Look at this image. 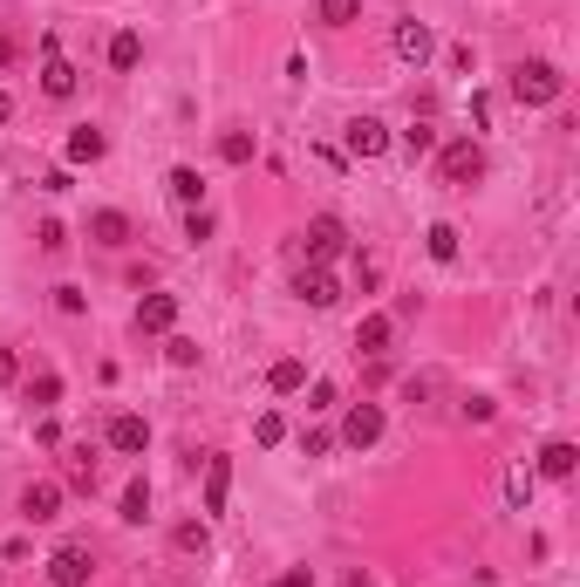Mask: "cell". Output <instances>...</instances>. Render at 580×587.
Returning <instances> with one entry per match:
<instances>
[{
	"label": "cell",
	"mask_w": 580,
	"mask_h": 587,
	"mask_svg": "<svg viewBox=\"0 0 580 587\" xmlns=\"http://www.w3.org/2000/svg\"><path fill=\"white\" fill-rule=\"evenodd\" d=\"M560 89H567V76H560L553 62H512V76H505V96H512L519 110H546V103H560Z\"/></svg>",
	"instance_id": "cell-1"
},
{
	"label": "cell",
	"mask_w": 580,
	"mask_h": 587,
	"mask_svg": "<svg viewBox=\"0 0 580 587\" xmlns=\"http://www.w3.org/2000/svg\"><path fill=\"white\" fill-rule=\"evenodd\" d=\"M437 178H444V185H458V192H471V185H485V151H478L471 137H458V144H444V151H437Z\"/></svg>",
	"instance_id": "cell-2"
},
{
	"label": "cell",
	"mask_w": 580,
	"mask_h": 587,
	"mask_svg": "<svg viewBox=\"0 0 580 587\" xmlns=\"http://www.w3.org/2000/svg\"><path fill=\"white\" fill-rule=\"evenodd\" d=\"M89 574H96L89 547H55L48 553V587H89Z\"/></svg>",
	"instance_id": "cell-3"
},
{
	"label": "cell",
	"mask_w": 580,
	"mask_h": 587,
	"mask_svg": "<svg viewBox=\"0 0 580 587\" xmlns=\"http://www.w3.org/2000/svg\"><path fill=\"white\" fill-rule=\"evenodd\" d=\"M342 444H348V451L383 444V403H355V410L342 417Z\"/></svg>",
	"instance_id": "cell-4"
},
{
	"label": "cell",
	"mask_w": 580,
	"mask_h": 587,
	"mask_svg": "<svg viewBox=\"0 0 580 587\" xmlns=\"http://www.w3.org/2000/svg\"><path fill=\"white\" fill-rule=\"evenodd\" d=\"M62 478H35L28 492H21V519H35V526H48V519H62Z\"/></svg>",
	"instance_id": "cell-5"
},
{
	"label": "cell",
	"mask_w": 580,
	"mask_h": 587,
	"mask_svg": "<svg viewBox=\"0 0 580 587\" xmlns=\"http://www.w3.org/2000/svg\"><path fill=\"white\" fill-rule=\"evenodd\" d=\"M342 219H335V212H321V219H308V233H301V253H308L314 267H321V260H335V253H342Z\"/></svg>",
	"instance_id": "cell-6"
},
{
	"label": "cell",
	"mask_w": 580,
	"mask_h": 587,
	"mask_svg": "<svg viewBox=\"0 0 580 587\" xmlns=\"http://www.w3.org/2000/svg\"><path fill=\"white\" fill-rule=\"evenodd\" d=\"M110 451H123V458H144V451H151V424H144L137 410H116V417H110Z\"/></svg>",
	"instance_id": "cell-7"
},
{
	"label": "cell",
	"mask_w": 580,
	"mask_h": 587,
	"mask_svg": "<svg viewBox=\"0 0 580 587\" xmlns=\"http://www.w3.org/2000/svg\"><path fill=\"white\" fill-rule=\"evenodd\" d=\"M389 48L410 62V69H424L430 55H437V35H430L424 21H396V35H389Z\"/></svg>",
	"instance_id": "cell-8"
},
{
	"label": "cell",
	"mask_w": 580,
	"mask_h": 587,
	"mask_svg": "<svg viewBox=\"0 0 580 587\" xmlns=\"http://www.w3.org/2000/svg\"><path fill=\"white\" fill-rule=\"evenodd\" d=\"M580 471V451L567 444V437H553V444H540V458H533V478H553V485H567Z\"/></svg>",
	"instance_id": "cell-9"
},
{
	"label": "cell",
	"mask_w": 580,
	"mask_h": 587,
	"mask_svg": "<svg viewBox=\"0 0 580 587\" xmlns=\"http://www.w3.org/2000/svg\"><path fill=\"white\" fill-rule=\"evenodd\" d=\"M178 328V294H144L137 301V335H171Z\"/></svg>",
	"instance_id": "cell-10"
},
{
	"label": "cell",
	"mask_w": 580,
	"mask_h": 587,
	"mask_svg": "<svg viewBox=\"0 0 580 587\" xmlns=\"http://www.w3.org/2000/svg\"><path fill=\"white\" fill-rule=\"evenodd\" d=\"M342 144H348V157H383L389 151V123L383 117H355Z\"/></svg>",
	"instance_id": "cell-11"
},
{
	"label": "cell",
	"mask_w": 580,
	"mask_h": 587,
	"mask_svg": "<svg viewBox=\"0 0 580 587\" xmlns=\"http://www.w3.org/2000/svg\"><path fill=\"white\" fill-rule=\"evenodd\" d=\"M389 342H396V314H362L355 321V349L362 355H389Z\"/></svg>",
	"instance_id": "cell-12"
},
{
	"label": "cell",
	"mask_w": 580,
	"mask_h": 587,
	"mask_svg": "<svg viewBox=\"0 0 580 587\" xmlns=\"http://www.w3.org/2000/svg\"><path fill=\"white\" fill-rule=\"evenodd\" d=\"M294 294H301L308 308H335V301H342V280L328 274V267H308V274L294 280Z\"/></svg>",
	"instance_id": "cell-13"
},
{
	"label": "cell",
	"mask_w": 580,
	"mask_h": 587,
	"mask_svg": "<svg viewBox=\"0 0 580 587\" xmlns=\"http://www.w3.org/2000/svg\"><path fill=\"white\" fill-rule=\"evenodd\" d=\"M41 96H48V103H69V96H76V62L41 55Z\"/></svg>",
	"instance_id": "cell-14"
},
{
	"label": "cell",
	"mask_w": 580,
	"mask_h": 587,
	"mask_svg": "<svg viewBox=\"0 0 580 587\" xmlns=\"http://www.w3.org/2000/svg\"><path fill=\"white\" fill-rule=\"evenodd\" d=\"M89 239H96V246H130V239H137V226H130V212H96V219H89Z\"/></svg>",
	"instance_id": "cell-15"
},
{
	"label": "cell",
	"mask_w": 580,
	"mask_h": 587,
	"mask_svg": "<svg viewBox=\"0 0 580 587\" xmlns=\"http://www.w3.org/2000/svg\"><path fill=\"white\" fill-rule=\"evenodd\" d=\"M232 499V458H205V512H226Z\"/></svg>",
	"instance_id": "cell-16"
},
{
	"label": "cell",
	"mask_w": 580,
	"mask_h": 587,
	"mask_svg": "<svg viewBox=\"0 0 580 587\" xmlns=\"http://www.w3.org/2000/svg\"><path fill=\"white\" fill-rule=\"evenodd\" d=\"M103 151H110V137H103L96 123L69 130V164H103Z\"/></svg>",
	"instance_id": "cell-17"
},
{
	"label": "cell",
	"mask_w": 580,
	"mask_h": 587,
	"mask_svg": "<svg viewBox=\"0 0 580 587\" xmlns=\"http://www.w3.org/2000/svg\"><path fill=\"white\" fill-rule=\"evenodd\" d=\"M267 390L273 396H294V390H308V362H294V355H280L267 369Z\"/></svg>",
	"instance_id": "cell-18"
},
{
	"label": "cell",
	"mask_w": 580,
	"mask_h": 587,
	"mask_svg": "<svg viewBox=\"0 0 580 587\" xmlns=\"http://www.w3.org/2000/svg\"><path fill=\"white\" fill-rule=\"evenodd\" d=\"M164 185H171V198H178L185 212H192V205H205V178H198L192 164H171V178H164Z\"/></svg>",
	"instance_id": "cell-19"
},
{
	"label": "cell",
	"mask_w": 580,
	"mask_h": 587,
	"mask_svg": "<svg viewBox=\"0 0 580 587\" xmlns=\"http://www.w3.org/2000/svg\"><path fill=\"white\" fill-rule=\"evenodd\" d=\"M62 485L69 492H96V451H69L62 458Z\"/></svg>",
	"instance_id": "cell-20"
},
{
	"label": "cell",
	"mask_w": 580,
	"mask_h": 587,
	"mask_svg": "<svg viewBox=\"0 0 580 587\" xmlns=\"http://www.w3.org/2000/svg\"><path fill=\"white\" fill-rule=\"evenodd\" d=\"M424 253L437 260V267H451V260H458V226H451V219H437V226L424 233Z\"/></svg>",
	"instance_id": "cell-21"
},
{
	"label": "cell",
	"mask_w": 580,
	"mask_h": 587,
	"mask_svg": "<svg viewBox=\"0 0 580 587\" xmlns=\"http://www.w3.org/2000/svg\"><path fill=\"white\" fill-rule=\"evenodd\" d=\"M137 62H144V35H130V28H123V35H110V69H123V76H130Z\"/></svg>",
	"instance_id": "cell-22"
},
{
	"label": "cell",
	"mask_w": 580,
	"mask_h": 587,
	"mask_svg": "<svg viewBox=\"0 0 580 587\" xmlns=\"http://www.w3.org/2000/svg\"><path fill=\"white\" fill-rule=\"evenodd\" d=\"M219 157H226V164H253V157H260V137H253V130H226V137H219Z\"/></svg>",
	"instance_id": "cell-23"
},
{
	"label": "cell",
	"mask_w": 580,
	"mask_h": 587,
	"mask_svg": "<svg viewBox=\"0 0 580 587\" xmlns=\"http://www.w3.org/2000/svg\"><path fill=\"white\" fill-rule=\"evenodd\" d=\"M123 519H130V526H144V519H151V485H144V471L123 485Z\"/></svg>",
	"instance_id": "cell-24"
},
{
	"label": "cell",
	"mask_w": 580,
	"mask_h": 587,
	"mask_svg": "<svg viewBox=\"0 0 580 587\" xmlns=\"http://www.w3.org/2000/svg\"><path fill=\"white\" fill-rule=\"evenodd\" d=\"M314 21H321V28H355V21H362V0H321Z\"/></svg>",
	"instance_id": "cell-25"
},
{
	"label": "cell",
	"mask_w": 580,
	"mask_h": 587,
	"mask_svg": "<svg viewBox=\"0 0 580 587\" xmlns=\"http://www.w3.org/2000/svg\"><path fill=\"white\" fill-rule=\"evenodd\" d=\"M533 485H540V478H533V465H512V471H505V499H512L519 512L533 506Z\"/></svg>",
	"instance_id": "cell-26"
},
{
	"label": "cell",
	"mask_w": 580,
	"mask_h": 587,
	"mask_svg": "<svg viewBox=\"0 0 580 587\" xmlns=\"http://www.w3.org/2000/svg\"><path fill=\"white\" fill-rule=\"evenodd\" d=\"M164 362H171V369H198V342L192 335H171V342H164Z\"/></svg>",
	"instance_id": "cell-27"
},
{
	"label": "cell",
	"mask_w": 580,
	"mask_h": 587,
	"mask_svg": "<svg viewBox=\"0 0 580 587\" xmlns=\"http://www.w3.org/2000/svg\"><path fill=\"white\" fill-rule=\"evenodd\" d=\"M171 540H178V553H205V547H212V533H205V519H185V526H178Z\"/></svg>",
	"instance_id": "cell-28"
},
{
	"label": "cell",
	"mask_w": 580,
	"mask_h": 587,
	"mask_svg": "<svg viewBox=\"0 0 580 587\" xmlns=\"http://www.w3.org/2000/svg\"><path fill=\"white\" fill-rule=\"evenodd\" d=\"M28 403H35V410H55V403H62V376H35V383H28Z\"/></svg>",
	"instance_id": "cell-29"
},
{
	"label": "cell",
	"mask_w": 580,
	"mask_h": 587,
	"mask_svg": "<svg viewBox=\"0 0 580 587\" xmlns=\"http://www.w3.org/2000/svg\"><path fill=\"white\" fill-rule=\"evenodd\" d=\"M253 437H260V444H280V437H287V417H280V410H260V424H253Z\"/></svg>",
	"instance_id": "cell-30"
},
{
	"label": "cell",
	"mask_w": 580,
	"mask_h": 587,
	"mask_svg": "<svg viewBox=\"0 0 580 587\" xmlns=\"http://www.w3.org/2000/svg\"><path fill=\"white\" fill-rule=\"evenodd\" d=\"M492 417H499L492 396H464V424H492Z\"/></svg>",
	"instance_id": "cell-31"
},
{
	"label": "cell",
	"mask_w": 580,
	"mask_h": 587,
	"mask_svg": "<svg viewBox=\"0 0 580 587\" xmlns=\"http://www.w3.org/2000/svg\"><path fill=\"white\" fill-rule=\"evenodd\" d=\"M185 239H212V212H205V205H192V212H185Z\"/></svg>",
	"instance_id": "cell-32"
},
{
	"label": "cell",
	"mask_w": 580,
	"mask_h": 587,
	"mask_svg": "<svg viewBox=\"0 0 580 587\" xmlns=\"http://www.w3.org/2000/svg\"><path fill=\"white\" fill-rule=\"evenodd\" d=\"M41 253H62V246H69V233H62V219H41Z\"/></svg>",
	"instance_id": "cell-33"
},
{
	"label": "cell",
	"mask_w": 580,
	"mask_h": 587,
	"mask_svg": "<svg viewBox=\"0 0 580 587\" xmlns=\"http://www.w3.org/2000/svg\"><path fill=\"white\" fill-rule=\"evenodd\" d=\"M403 144H410V157H424L430 144H437V130H430V123H410V130H403Z\"/></svg>",
	"instance_id": "cell-34"
},
{
	"label": "cell",
	"mask_w": 580,
	"mask_h": 587,
	"mask_svg": "<svg viewBox=\"0 0 580 587\" xmlns=\"http://www.w3.org/2000/svg\"><path fill=\"white\" fill-rule=\"evenodd\" d=\"M55 308H62V314H82V308H89V294H82V287H55Z\"/></svg>",
	"instance_id": "cell-35"
},
{
	"label": "cell",
	"mask_w": 580,
	"mask_h": 587,
	"mask_svg": "<svg viewBox=\"0 0 580 587\" xmlns=\"http://www.w3.org/2000/svg\"><path fill=\"white\" fill-rule=\"evenodd\" d=\"M335 396H342L335 383H314V390H308V410H314V417H321V410H335Z\"/></svg>",
	"instance_id": "cell-36"
},
{
	"label": "cell",
	"mask_w": 580,
	"mask_h": 587,
	"mask_svg": "<svg viewBox=\"0 0 580 587\" xmlns=\"http://www.w3.org/2000/svg\"><path fill=\"white\" fill-rule=\"evenodd\" d=\"M35 444H41V451H55V444H62V424H55V417H41V424H35Z\"/></svg>",
	"instance_id": "cell-37"
},
{
	"label": "cell",
	"mask_w": 580,
	"mask_h": 587,
	"mask_svg": "<svg viewBox=\"0 0 580 587\" xmlns=\"http://www.w3.org/2000/svg\"><path fill=\"white\" fill-rule=\"evenodd\" d=\"M273 587H314V567H287V574H273Z\"/></svg>",
	"instance_id": "cell-38"
},
{
	"label": "cell",
	"mask_w": 580,
	"mask_h": 587,
	"mask_svg": "<svg viewBox=\"0 0 580 587\" xmlns=\"http://www.w3.org/2000/svg\"><path fill=\"white\" fill-rule=\"evenodd\" d=\"M14 376H21V362H14V349H0V390H7Z\"/></svg>",
	"instance_id": "cell-39"
},
{
	"label": "cell",
	"mask_w": 580,
	"mask_h": 587,
	"mask_svg": "<svg viewBox=\"0 0 580 587\" xmlns=\"http://www.w3.org/2000/svg\"><path fill=\"white\" fill-rule=\"evenodd\" d=\"M7 117H14V96H7V89H0V123H7Z\"/></svg>",
	"instance_id": "cell-40"
}]
</instances>
